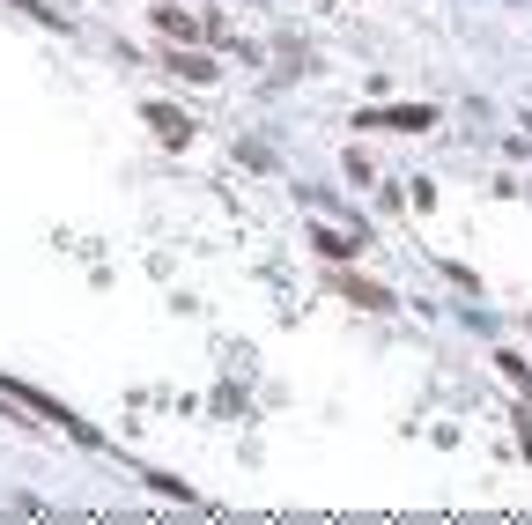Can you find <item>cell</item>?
Instances as JSON below:
<instances>
[{
	"mask_svg": "<svg viewBox=\"0 0 532 525\" xmlns=\"http://www.w3.org/2000/svg\"><path fill=\"white\" fill-rule=\"evenodd\" d=\"M148 126H156V134H163L170 148H185V141H193V119H178L170 104H148Z\"/></svg>",
	"mask_w": 532,
	"mask_h": 525,
	"instance_id": "obj_1",
	"label": "cell"
},
{
	"mask_svg": "<svg viewBox=\"0 0 532 525\" xmlns=\"http://www.w3.org/2000/svg\"><path fill=\"white\" fill-rule=\"evenodd\" d=\"M333 289H340V296H355V304H370V311H392V296L377 289V281H363V274H340Z\"/></svg>",
	"mask_w": 532,
	"mask_h": 525,
	"instance_id": "obj_2",
	"label": "cell"
},
{
	"mask_svg": "<svg viewBox=\"0 0 532 525\" xmlns=\"http://www.w3.org/2000/svg\"><path fill=\"white\" fill-rule=\"evenodd\" d=\"M363 119H370V126H429L436 111H429V104H392V111H363Z\"/></svg>",
	"mask_w": 532,
	"mask_h": 525,
	"instance_id": "obj_3",
	"label": "cell"
}]
</instances>
